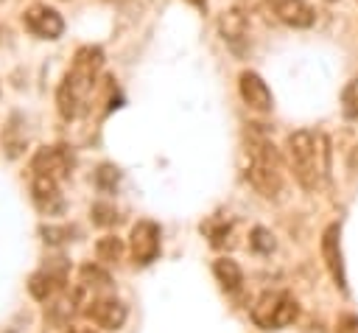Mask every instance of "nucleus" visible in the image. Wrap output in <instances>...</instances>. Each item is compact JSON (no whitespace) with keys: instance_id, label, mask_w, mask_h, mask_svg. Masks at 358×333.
I'll return each instance as SVG.
<instances>
[{"instance_id":"obj_15","label":"nucleus","mask_w":358,"mask_h":333,"mask_svg":"<svg viewBox=\"0 0 358 333\" xmlns=\"http://www.w3.org/2000/svg\"><path fill=\"white\" fill-rule=\"evenodd\" d=\"M95 255L101 263H117L123 257V241L115 238V235H106L95 243Z\"/></svg>"},{"instance_id":"obj_2","label":"nucleus","mask_w":358,"mask_h":333,"mask_svg":"<svg viewBox=\"0 0 358 333\" xmlns=\"http://www.w3.org/2000/svg\"><path fill=\"white\" fill-rule=\"evenodd\" d=\"M285 154L294 179L308 193H316L327 185L330 176V143L316 129H296L285 140Z\"/></svg>"},{"instance_id":"obj_14","label":"nucleus","mask_w":358,"mask_h":333,"mask_svg":"<svg viewBox=\"0 0 358 333\" xmlns=\"http://www.w3.org/2000/svg\"><path fill=\"white\" fill-rule=\"evenodd\" d=\"M213 274H215V280L221 283V288L229 291V294L241 291V285H243V271H241V266H238L232 257H218V260L213 263Z\"/></svg>"},{"instance_id":"obj_18","label":"nucleus","mask_w":358,"mask_h":333,"mask_svg":"<svg viewBox=\"0 0 358 333\" xmlns=\"http://www.w3.org/2000/svg\"><path fill=\"white\" fill-rule=\"evenodd\" d=\"M252 246L257 252H271L274 249V241H271V235L263 227H257V229H252Z\"/></svg>"},{"instance_id":"obj_4","label":"nucleus","mask_w":358,"mask_h":333,"mask_svg":"<svg viewBox=\"0 0 358 333\" xmlns=\"http://www.w3.org/2000/svg\"><path fill=\"white\" fill-rule=\"evenodd\" d=\"M299 313L296 299L288 291H263L252 305V322L263 330H280Z\"/></svg>"},{"instance_id":"obj_10","label":"nucleus","mask_w":358,"mask_h":333,"mask_svg":"<svg viewBox=\"0 0 358 333\" xmlns=\"http://www.w3.org/2000/svg\"><path fill=\"white\" fill-rule=\"evenodd\" d=\"M84 316H87L92 325L103 327V330H117V327H123V322H126V305H123L120 299H115V297H95V299L84 308Z\"/></svg>"},{"instance_id":"obj_1","label":"nucleus","mask_w":358,"mask_h":333,"mask_svg":"<svg viewBox=\"0 0 358 333\" xmlns=\"http://www.w3.org/2000/svg\"><path fill=\"white\" fill-rule=\"evenodd\" d=\"M101 67H103V50L101 48L84 45L76 50L73 64L67 67V73L56 90V106H59L62 118L76 120L90 109Z\"/></svg>"},{"instance_id":"obj_3","label":"nucleus","mask_w":358,"mask_h":333,"mask_svg":"<svg viewBox=\"0 0 358 333\" xmlns=\"http://www.w3.org/2000/svg\"><path fill=\"white\" fill-rule=\"evenodd\" d=\"M241 171L243 179L252 185L255 193L263 199H277L282 190V160L274 143L260 134L249 132L243 140V154H241Z\"/></svg>"},{"instance_id":"obj_6","label":"nucleus","mask_w":358,"mask_h":333,"mask_svg":"<svg viewBox=\"0 0 358 333\" xmlns=\"http://www.w3.org/2000/svg\"><path fill=\"white\" fill-rule=\"evenodd\" d=\"M22 22H25V28H28L34 36H39V39H59L62 31H64L62 14H59L56 8H50V6H45V3L28 6L25 14H22Z\"/></svg>"},{"instance_id":"obj_12","label":"nucleus","mask_w":358,"mask_h":333,"mask_svg":"<svg viewBox=\"0 0 358 333\" xmlns=\"http://www.w3.org/2000/svg\"><path fill=\"white\" fill-rule=\"evenodd\" d=\"M271 14L291 28H310L316 20V11L308 0H266Z\"/></svg>"},{"instance_id":"obj_20","label":"nucleus","mask_w":358,"mask_h":333,"mask_svg":"<svg viewBox=\"0 0 358 333\" xmlns=\"http://www.w3.org/2000/svg\"><path fill=\"white\" fill-rule=\"evenodd\" d=\"M336 333H358V316L355 313H344L336 322Z\"/></svg>"},{"instance_id":"obj_23","label":"nucleus","mask_w":358,"mask_h":333,"mask_svg":"<svg viewBox=\"0 0 358 333\" xmlns=\"http://www.w3.org/2000/svg\"><path fill=\"white\" fill-rule=\"evenodd\" d=\"M187 3H201V0H187Z\"/></svg>"},{"instance_id":"obj_11","label":"nucleus","mask_w":358,"mask_h":333,"mask_svg":"<svg viewBox=\"0 0 358 333\" xmlns=\"http://www.w3.org/2000/svg\"><path fill=\"white\" fill-rule=\"evenodd\" d=\"M338 235H341V227H338L336 221L322 232V257H324V266H327L333 283H336L341 291H347V277H344V260H341Z\"/></svg>"},{"instance_id":"obj_13","label":"nucleus","mask_w":358,"mask_h":333,"mask_svg":"<svg viewBox=\"0 0 358 333\" xmlns=\"http://www.w3.org/2000/svg\"><path fill=\"white\" fill-rule=\"evenodd\" d=\"M238 87H241V98L246 101L249 109H255V112H268V109L274 106V98H271L268 84H266L255 70H243L241 78H238Z\"/></svg>"},{"instance_id":"obj_9","label":"nucleus","mask_w":358,"mask_h":333,"mask_svg":"<svg viewBox=\"0 0 358 333\" xmlns=\"http://www.w3.org/2000/svg\"><path fill=\"white\" fill-rule=\"evenodd\" d=\"M129 246H131L134 263H143V266L151 263L159 255V227L154 221H137L131 227Z\"/></svg>"},{"instance_id":"obj_16","label":"nucleus","mask_w":358,"mask_h":333,"mask_svg":"<svg viewBox=\"0 0 358 333\" xmlns=\"http://www.w3.org/2000/svg\"><path fill=\"white\" fill-rule=\"evenodd\" d=\"M39 232H42L45 243H64V241H73V235H76L73 227H56V224H45Z\"/></svg>"},{"instance_id":"obj_19","label":"nucleus","mask_w":358,"mask_h":333,"mask_svg":"<svg viewBox=\"0 0 358 333\" xmlns=\"http://www.w3.org/2000/svg\"><path fill=\"white\" fill-rule=\"evenodd\" d=\"M117 176H120V173H117V168H112V165H101V168H98V185H101V187H112V185L117 182Z\"/></svg>"},{"instance_id":"obj_17","label":"nucleus","mask_w":358,"mask_h":333,"mask_svg":"<svg viewBox=\"0 0 358 333\" xmlns=\"http://www.w3.org/2000/svg\"><path fill=\"white\" fill-rule=\"evenodd\" d=\"M92 221L101 227H109L117 221V210L112 204H92Z\"/></svg>"},{"instance_id":"obj_5","label":"nucleus","mask_w":358,"mask_h":333,"mask_svg":"<svg viewBox=\"0 0 358 333\" xmlns=\"http://www.w3.org/2000/svg\"><path fill=\"white\" fill-rule=\"evenodd\" d=\"M73 162H76V157H73L70 146H62V143L59 146H42L31 157V173H42V176H50V179L62 182V179L70 176Z\"/></svg>"},{"instance_id":"obj_22","label":"nucleus","mask_w":358,"mask_h":333,"mask_svg":"<svg viewBox=\"0 0 358 333\" xmlns=\"http://www.w3.org/2000/svg\"><path fill=\"white\" fill-rule=\"evenodd\" d=\"M64 333H95V330H90V327H67Z\"/></svg>"},{"instance_id":"obj_21","label":"nucleus","mask_w":358,"mask_h":333,"mask_svg":"<svg viewBox=\"0 0 358 333\" xmlns=\"http://www.w3.org/2000/svg\"><path fill=\"white\" fill-rule=\"evenodd\" d=\"M350 165L358 171V146H355V148H352V154H350Z\"/></svg>"},{"instance_id":"obj_7","label":"nucleus","mask_w":358,"mask_h":333,"mask_svg":"<svg viewBox=\"0 0 358 333\" xmlns=\"http://www.w3.org/2000/svg\"><path fill=\"white\" fill-rule=\"evenodd\" d=\"M67 285V266L59 263V266H45L39 269L36 274H31L28 280V291L34 299L39 302H50L56 294H62Z\"/></svg>"},{"instance_id":"obj_8","label":"nucleus","mask_w":358,"mask_h":333,"mask_svg":"<svg viewBox=\"0 0 358 333\" xmlns=\"http://www.w3.org/2000/svg\"><path fill=\"white\" fill-rule=\"evenodd\" d=\"M31 199L39 213L45 215H62L64 213V196L59 190V182L42 173H31Z\"/></svg>"}]
</instances>
